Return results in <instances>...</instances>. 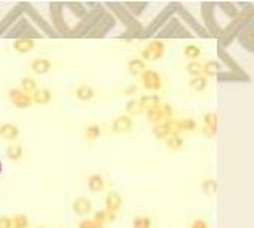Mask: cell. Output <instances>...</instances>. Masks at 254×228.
Masks as SVG:
<instances>
[{"mask_svg":"<svg viewBox=\"0 0 254 228\" xmlns=\"http://www.w3.org/2000/svg\"><path fill=\"white\" fill-rule=\"evenodd\" d=\"M253 18H254V6L251 3L244 5L242 11H239L238 16L230 21L224 28H222V33L217 39L219 40V48L226 49V46H229V44L237 39L241 28L245 24H248L250 21H253Z\"/></svg>","mask_w":254,"mask_h":228,"instance_id":"6da1fadb","label":"cell"},{"mask_svg":"<svg viewBox=\"0 0 254 228\" xmlns=\"http://www.w3.org/2000/svg\"><path fill=\"white\" fill-rule=\"evenodd\" d=\"M107 8L111 9V15L122 21L125 27H127V31L125 34H122V37H142V33H143V26L138 22L125 8L122 3H107L106 5Z\"/></svg>","mask_w":254,"mask_h":228,"instance_id":"7a4b0ae2","label":"cell"},{"mask_svg":"<svg viewBox=\"0 0 254 228\" xmlns=\"http://www.w3.org/2000/svg\"><path fill=\"white\" fill-rule=\"evenodd\" d=\"M86 6H91L92 9L88 11V14L80 19V22L73 30H70V36L73 37H85L88 31L92 28V26L98 21V18L106 12L104 5H100V3H89Z\"/></svg>","mask_w":254,"mask_h":228,"instance_id":"3957f363","label":"cell"},{"mask_svg":"<svg viewBox=\"0 0 254 228\" xmlns=\"http://www.w3.org/2000/svg\"><path fill=\"white\" fill-rule=\"evenodd\" d=\"M6 37H16V39H32V40H34V39H37V37H42V34H40V31H37L30 22H29V19H26V18H19L15 24L6 31Z\"/></svg>","mask_w":254,"mask_h":228,"instance_id":"277c9868","label":"cell"},{"mask_svg":"<svg viewBox=\"0 0 254 228\" xmlns=\"http://www.w3.org/2000/svg\"><path fill=\"white\" fill-rule=\"evenodd\" d=\"M175 14V8H174V3L168 5L164 11H160L153 19L150 24L143 28V33H142V37H152V36H156V33L162 28L165 24H167V21Z\"/></svg>","mask_w":254,"mask_h":228,"instance_id":"5b68a950","label":"cell"},{"mask_svg":"<svg viewBox=\"0 0 254 228\" xmlns=\"http://www.w3.org/2000/svg\"><path fill=\"white\" fill-rule=\"evenodd\" d=\"M201 11H202V19H204V28L208 31L210 36L217 37L222 33V28L217 24L216 19V12H214V3H202L201 5Z\"/></svg>","mask_w":254,"mask_h":228,"instance_id":"8992f818","label":"cell"},{"mask_svg":"<svg viewBox=\"0 0 254 228\" xmlns=\"http://www.w3.org/2000/svg\"><path fill=\"white\" fill-rule=\"evenodd\" d=\"M114 24H116V18H114L110 12H104L98 21L95 22L94 26H92V28L88 31L86 37H104L113 27Z\"/></svg>","mask_w":254,"mask_h":228,"instance_id":"52a82bcc","label":"cell"},{"mask_svg":"<svg viewBox=\"0 0 254 228\" xmlns=\"http://www.w3.org/2000/svg\"><path fill=\"white\" fill-rule=\"evenodd\" d=\"M49 11H51V19H52L51 27L54 28L57 36L58 34L60 36H70V30H68V27L65 24V19H64L63 5L61 3H51Z\"/></svg>","mask_w":254,"mask_h":228,"instance_id":"ba28073f","label":"cell"},{"mask_svg":"<svg viewBox=\"0 0 254 228\" xmlns=\"http://www.w3.org/2000/svg\"><path fill=\"white\" fill-rule=\"evenodd\" d=\"M174 8H175V14H178V16H180L184 22H186V24H188L190 28H193V31H195L199 37H210L208 31H206V30L204 28V26H201L199 22L196 21V18L192 16L180 3H174Z\"/></svg>","mask_w":254,"mask_h":228,"instance_id":"9c48e42d","label":"cell"},{"mask_svg":"<svg viewBox=\"0 0 254 228\" xmlns=\"http://www.w3.org/2000/svg\"><path fill=\"white\" fill-rule=\"evenodd\" d=\"M24 14H27L29 16H30V19L34 22V24L46 34V36H49V37H57V33L54 31V28L51 27V24H48L45 19H43V16L39 14V12H36L34 11V8L32 6V5H27V3H24Z\"/></svg>","mask_w":254,"mask_h":228,"instance_id":"30bf717a","label":"cell"},{"mask_svg":"<svg viewBox=\"0 0 254 228\" xmlns=\"http://www.w3.org/2000/svg\"><path fill=\"white\" fill-rule=\"evenodd\" d=\"M165 54V44L160 40H152L150 43H147L146 46L142 49V59L144 61H155L162 58Z\"/></svg>","mask_w":254,"mask_h":228,"instance_id":"8fae6325","label":"cell"},{"mask_svg":"<svg viewBox=\"0 0 254 228\" xmlns=\"http://www.w3.org/2000/svg\"><path fill=\"white\" fill-rule=\"evenodd\" d=\"M22 14H24V3H18L16 6H14L8 12V15L2 21H0V36L5 34L15 24V22L22 16Z\"/></svg>","mask_w":254,"mask_h":228,"instance_id":"7c38bea8","label":"cell"},{"mask_svg":"<svg viewBox=\"0 0 254 228\" xmlns=\"http://www.w3.org/2000/svg\"><path fill=\"white\" fill-rule=\"evenodd\" d=\"M237 39L239 40L241 46H244L248 52L254 51V24H253V21H250L248 24H245L241 28Z\"/></svg>","mask_w":254,"mask_h":228,"instance_id":"4fadbf2b","label":"cell"},{"mask_svg":"<svg viewBox=\"0 0 254 228\" xmlns=\"http://www.w3.org/2000/svg\"><path fill=\"white\" fill-rule=\"evenodd\" d=\"M142 83L147 90H153V92L162 89V77L155 70H144L142 73Z\"/></svg>","mask_w":254,"mask_h":228,"instance_id":"5bb4252c","label":"cell"},{"mask_svg":"<svg viewBox=\"0 0 254 228\" xmlns=\"http://www.w3.org/2000/svg\"><path fill=\"white\" fill-rule=\"evenodd\" d=\"M9 100H11V102H12L16 108H21V110L29 108V107H32V104H33L32 95H29V94H26V92H22L21 89H16V87L9 89Z\"/></svg>","mask_w":254,"mask_h":228,"instance_id":"9a60e30c","label":"cell"},{"mask_svg":"<svg viewBox=\"0 0 254 228\" xmlns=\"http://www.w3.org/2000/svg\"><path fill=\"white\" fill-rule=\"evenodd\" d=\"M219 129V116L216 113L210 111L204 114V132L208 138H214Z\"/></svg>","mask_w":254,"mask_h":228,"instance_id":"2e32d148","label":"cell"},{"mask_svg":"<svg viewBox=\"0 0 254 228\" xmlns=\"http://www.w3.org/2000/svg\"><path fill=\"white\" fill-rule=\"evenodd\" d=\"M180 26H181L180 19L175 18V16H171V18L167 21V24L156 33L158 40H159V39H171V37H174V34H175V31L178 30Z\"/></svg>","mask_w":254,"mask_h":228,"instance_id":"e0dca14e","label":"cell"},{"mask_svg":"<svg viewBox=\"0 0 254 228\" xmlns=\"http://www.w3.org/2000/svg\"><path fill=\"white\" fill-rule=\"evenodd\" d=\"M72 211L79 216H85L92 212V203L86 197H76L72 203Z\"/></svg>","mask_w":254,"mask_h":228,"instance_id":"ac0fdd59","label":"cell"},{"mask_svg":"<svg viewBox=\"0 0 254 228\" xmlns=\"http://www.w3.org/2000/svg\"><path fill=\"white\" fill-rule=\"evenodd\" d=\"M132 129V119L129 116H118L111 123V130L114 133H128Z\"/></svg>","mask_w":254,"mask_h":228,"instance_id":"d6986e66","label":"cell"},{"mask_svg":"<svg viewBox=\"0 0 254 228\" xmlns=\"http://www.w3.org/2000/svg\"><path fill=\"white\" fill-rule=\"evenodd\" d=\"M122 197L118 191H110L107 196H106V209L107 212H111V214H116L121 208H122Z\"/></svg>","mask_w":254,"mask_h":228,"instance_id":"ffe728a7","label":"cell"},{"mask_svg":"<svg viewBox=\"0 0 254 228\" xmlns=\"http://www.w3.org/2000/svg\"><path fill=\"white\" fill-rule=\"evenodd\" d=\"M217 55H219V58L227 65V68H229V71H232V73H238V74H244V70L239 67V64L230 57L227 52H226V49H223V48H219L217 49Z\"/></svg>","mask_w":254,"mask_h":228,"instance_id":"44dd1931","label":"cell"},{"mask_svg":"<svg viewBox=\"0 0 254 228\" xmlns=\"http://www.w3.org/2000/svg\"><path fill=\"white\" fill-rule=\"evenodd\" d=\"M0 136L6 141H15L19 136V128L14 123H2L0 125Z\"/></svg>","mask_w":254,"mask_h":228,"instance_id":"7402d4cb","label":"cell"},{"mask_svg":"<svg viewBox=\"0 0 254 228\" xmlns=\"http://www.w3.org/2000/svg\"><path fill=\"white\" fill-rule=\"evenodd\" d=\"M52 100V92L49 89L46 87H40V89H36L34 92L32 94V101L34 104H39V105H46L49 104Z\"/></svg>","mask_w":254,"mask_h":228,"instance_id":"603a6c76","label":"cell"},{"mask_svg":"<svg viewBox=\"0 0 254 228\" xmlns=\"http://www.w3.org/2000/svg\"><path fill=\"white\" fill-rule=\"evenodd\" d=\"M30 67L36 74H46V73H49L52 62L49 59H46V58H36V59L32 61Z\"/></svg>","mask_w":254,"mask_h":228,"instance_id":"cb8c5ba5","label":"cell"},{"mask_svg":"<svg viewBox=\"0 0 254 228\" xmlns=\"http://www.w3.org/2000/svg\"><path fill=\"white\" fill-rule=\"evenodd\" d=\"M104 187H106V181H104L103 175H100V173L89 175V178H88V188L92 193H100V191L104 190Z\"/></svg>","mask_w":254,"mask_h":228,"instance_id":"d4e9b609","label":"cell"},{"mask_svg":"<svg viewBox=\"0 0 254 228\" xmlns=\"http://www.w3.org/2000/svg\"><path fill=\"white\" fill-rule=\"evenodd\" d=\"M138 102H140L142 110H146V111L155 110L162 104V101H160V98L158 95H143L140 100H138Z\"/></svg>","mask_w":254,"mask_h":228,"instance_id":"484cf974","label":"cell"},{"mask_svg":"<svg viewBox=\"0 0 254 228\" xmlns=\"http://www.w3.org/2000/svg\"><path fill=\"white\" fill-rule=\"evenodd\" d=\"M95 97V90L89 85H80L76 89V98L82 102H88Z\"/></svg>","mask_w":254,"mask_h":228,"instance_id":"4316f807","label":"cell"},{"mask_svg":"<svg viewBox=\"0 0 254 228\" xmlns=\"http://www.w3.org/2000/svg\"><path fill=\"white\" fill-rule=\"evenodd\" d=\"M14 49L18 54H27L34 49V40L32 39H16L14 42Z\"/></svg>","mask_w":254,"mask_h":228,"instance_id":"83f0119b","label":"cell"},{"mask_svg":"<svg viewBox=\"0 0 254 228\" xmlns=\"http://www.w3.org/2000/svg\"><path fill=\"white\" fill-rule=\"evenodd\" d=\"M127 68H128V71H129L131 74H134V76L140 74V76H142V73L146 70V62H144L142 58H132V59L128 61Z\"/></svg>","mask_w":254,"mask_h":228,"instance_id":"f1b7e54d","label":"cell"},{"mask_svg":"<svg viewBox=\"0 0 254 228\" xmlns=\"http://www.w3.org/2000/svg\"><path fill=\"white\" fill-rule=\"evenodd\" d=\"M222 71V65L217 61H208L204 64V70H202V76L205 77H217Z\"/></svg>","mask_w":254,"mask_h":228,"instance_id":"f546056e","label":"cell"},{"mask_svg":"<svg viewBox=\"0 0 254 228\" xmlns=\"http://www.w3.org/2000/svg\"><path fill=\"white\" fill-rule=\"evenodd\" d=\"M124 5V8L135 18V16H138V15H142L143 12H144V9L147 8V3L146 2H128V3H122Z\"/></svg>","mask_w":254,"mask_h":228,"instance_id":"4dcf8cb0","label":"cell"},{"mask_svg":"<svg viewBox=\"0 0 254 228\" xmlns=\"http://www.w3.org/2000/svg\"><path fill=\"white\" fill-rule=\"evenodd\" d=\"M217 79L220 82H241V80H250V77L244 73V74H238V73H232V71H220V74L217 76Z\"/></svg>","mask_w":254,"mask_h":228,"instance_id":"1f68e13d","label":"cell"},{"mask_svg":"<svg viewBox=\"0 0 254 228\" xmlns=\"http://www.w3.org/2000/svg\"><path fill=\"white\" fill-rule=\"evenodd\" d=\"M201 190L205 196H214L219 190V184H217V181L213 179V178H208V179H205L202 181V184H201Z\"/></svg>","mask_w":254,"mask_h":228,"instance_id":"d6a6232c","label":"cell"},{"mask_svg":"<svg viewBox=\"0 0 254 228\" xmlns=\"http://www.w3.org/2000/svg\"><path fill=\"white\" fill-rule=\"evenodd\" d=\"M6 156L9 160L12 162H18L22 158V156H24V150H22V147L19 144H11L8 148H6Z\"/></svg>","mask_w":254,"mask_h":228,"instance_id":"836d02e7","label":"cell"},{"mask_svg":"<svg viewBox=\"0 0 254 228\" xmlns=\"http://www.w3.org/2000/svg\"><path fill=\"white\" fill-rule=\"evenodd\" d=\"M216 8L222 9L223 14L230 18V21L235 19L238 16V14H239V11L237 8V3H230V2H227V3H219V5H216Z\"/></svg>","mask_w":254,"mask_h":228,"instance_id":"e575fe53","label":"cell"},{"mask_svg":"<svg viewBox=\"0 0 254 228\" xmlns=\"http://www.w3.org/2000/svg\"><path fill=\"white\" fill-rule=\"evenodd\" d=\"M101 136V128L97 123H91L85 128V138L88 141H97Z\"/></svg>","mask_w":254,"mask_h":228,"instance_id":"d590c367","label":"cell"},{"mask_svg":"<svg viewBox=\"0 0 254 228\" xmlns=\"http://www.w3.org/2000/svg\"><path fill=\"white\" fill-rule=\"evenodd\" d=\"M19 83H21V90H22V92H26L29 95H32L34 90L37 89V82L33 77H30V76L22 77Z\"/></svg>","mask_w":254,"mask_h":228,"instance_id":"8d00e7d4","label":"cell"},{"mask_svg":"<svg viewBox=\"0 0 254 228\" xmlns=\"http://www.w3.org/2000/svg\"><path fill=\"white\" fill-rule=\"evenodd\" d=\"M189 85L196 92H202V90H205L206 86H208V80H206L205 76H196V77H190Z\"/></svg>","mask_w":254,"mask_h":228,"instance_id":"74e56055","label":"cell"},{"mask_svg":"<svg viewBox=\"0 0 254 228\" xmlns=\"http://www.w3.org/2000/svg\"><path fill=\"white\" fill-rule=\"evenodd\" d=\"M165 145L171 151H178L183 148V140L180 138V135H170L165 140Z\"/></svg>","mask_w":254,"mask_h":228,"instance_id":"f35d334b","label":"cell"},{"mask_svg":"<svg viewBox=\"0 0 254 228\" xmlns=\"http://www.w3.org/2000/svg\"><path fill=\"white\" fill-rule=\"evenodd\" d=\"M153 135L156 136L158 140H167L168 136L171 135V133H170V129H168V126H167V122H165V123L153 125Z\"/></svg>","mask_w":254,"mask_h":228,"instance_id":"ab89813d","label":"cell"},{"mask_svg":"<svg viewBox=\"0 0 254 228\" xmlns=\"http://www.w3.org/2000/svg\"><path fill=\"white\" fill-rule=\"evenodd\" d=\"M64 8H68L73 12V15H76L80 19L88 14V6L85 3H79V2L78 3H67V5H64Z\"/></svg>","mask_w":254,"mask_h":228,"instance_id":"60d3db41","label":"cell"},{"mask_svg":"<svg viewBox=\"0 0 254 228\" xmlns=\"http://www.w3.org/2000/svg\"><path fill=\"white\" fill-rule=\"evenodd\" d=\"M188 73L190 74V77H196V76H202V70H204V64L199 61H190L186 67Z\"/></svg>","mask_w":254,"mask_h":228,"instance_id":"b9f144b4","label":"cell"},{"mask_svg":"<svg viewBox=\"0 0 254 228\" xmlns=\"http://www.w3.org/2000/svg\"><path fill=\"white\" fill-rule=\"evenodd\" d=\"M125 110H127V113L129 114V117H131V116H137V114H140V113L143 111L142 107H140V102H138V100H135V98H131V100L127 102Z\"/></svg>","mask_w":254,"mask_h":228,"instance_id":"7bdbcfd3","label":"cell"},{"mask_svg":"<svg viewBox=\"0 0 254 228\" xmlns=\"http://www.w3.org/2000/svg\"><path fill=\"white\" fill-rule=\"evenodd\" d=\"M201 55V48L196 46V44H188L186 48H184V57L188 59H192V61H196Z\"/></svg>","mask_w":254,"mask_h":228,"instance_id":"ee69618b","label":"cell"},{"mask_svg":"<svg viewBox=\"0 0 254 228\" xmlns=\"http://www.w3.org/2000/svg\"><path fill=\"white\" fill-rule=\"evenodd\" d=\"M160 107V105H159ZM155 108V110H150L147 111V120L153 125H158V123H165L164 122V117H162V113H160V108Z\"/></svg>","mask_w":254,"mask_h":228,"instance_id":"f6af8a7d","label":"cell"},{"mask_svg":"<svg viewBox=\"0 0 254 228\" xmlns=\"http://www.w3.org/2000/svg\"><path fill=\"white\" fill-rule=\"evenodd\" d=\"M12 219V228H27L29 227V218L24 214H18L11 218Z\"/></svg>","mask_w":254,"mask_h":228,"instance_id":"bcb514c9","label":"cell"},{"mask_svg":"<svg viewBox=\"0 0 254 228\" xmlns=\"http://www.w3.org/2000/svg\"><path fill=\"white\" fill-rule=\"evenodd\" d=\"M132 228H152V219L149 216H137L132 221Z\"/></svg>","mask_w":254,"mask_h":228,"instance_id":"7dc6e473","label":"cell"},{"mask_svg":"<svg viewBox=\"0 0 254 228\" xmlns=\"http://www.w3.org/2000/svg\"><path fill=\"white\" fill-rule=\"evenodd\" d=\"M178 126H180V132H192L196 129V122L193 119H183L178 120Z\"/></svg>","mask_w":254,"mask_h":228,"instance_id":"c3c4849f","label":"cell"},{"mask_svg":"<svg viewBox=\"0 0 254 228\" xmlns=\"http://www.w3.org/2000/svg\"><path fill=\"white\" fill-rule=\"evenodd\" d=\"M78 228H104V224L98 222L94 218H86V219H83V221L79 222V227Z\"/></svg>","mask_w":254,"mask_h":228,"instance_id":"681fc988","label":"cell"},{"mask_svg":"<svg viewBox=\"0 0 254 228\" xmlns=\"http://www.w3.org/2000/svg\"><path fill=\"white\" fill-rule=\"evenodd\" d=\"M94 219H97L101 224H106V222H109V215H107L106 211H97L94 214Z\"/></svg>","mask_w":254,"mask_h":228,"instance_id":"f907efd6","label":"cell"},{"mask_svg":"<svg viewBox=\"0 0 254 228\" xmlns=\"http://www.w3.org/2000/svg\"><path fill=\"white\" fill-rule=\"evenodd\" d=\"M0 228H12V219L11 216H0Z\"/></svg>","mask_w":254,"mask_h":228,"instance_id":"816d5d0a","label":"cell"},{"mask_svg":"<svg viewBox=\"0 0 254 228\" xmlns=\"http://www.w3.org/2000/svg\"><path fill=\"white\" fill-rule=\"evenodd\" d=\"M190 228H210V227H208V222H206L205 219H195L190 224Z\"/></svg>","mask_w":254,"mask_h":228,"instance_id":"f5cc1de1","label":"cell"},{"mask_svg":"<svg viewBox=\"0 0 254 228\" xmlns=\"http://www.w3.org/2000/svg\"><path fill=\"white\" fill-rule=\"evenodd\" d=\"M135 92H137V86H129V87L125 89L127 95H135Z\"/></svg>","mask_w":254,"mask_h":228,"instance_id":"db71d44e","label":"cell"},{"mask_svg":"<svg viewBox=\"0 0 254 228\" xmlns=\"http://www.w3.org/2000/svg\"><path fill=\"white\" fill-rule=\"evenodd\" d=\"M2 171H3V165H2V162H0V173H2Z\"/></svg>","mask_w":254,"mask_h":228,"instance_id":"11a10c76","label":"cell"},{"mask_svg":"<svg viewBox=\"0 0 254 228\" xmlns=\"http://www.w3.org/2000/svg\"><path fill=\"white\" fill-rule=\"evenodd\" d=\"M36 228H46V227H36Z\"/></svg>","mask_w":254,"mask_h":228,"instance_id":"9f6ffc18","label":"cell"}]
</instances>
